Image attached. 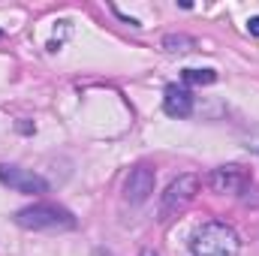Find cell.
I'll return each mask as SVG.
<instances>
[{
  "instance_id": "1",
  "label": "cell",
  "mask_w": 259,
  "mask_h": 256,
  "mask_svg": "<svg viewBox=\"0 0 259 256\" xmlns=\"http://www.w3.org/2000/svg\"><path fill=\"white\" fill-rule=\"evenodd\" d=\"M190 250H193V256H238L241 241H238V232L229 223L208 220L193 232Z\"/></svg>"
},
{
  "instance_id": "2",
  "label": "cell",
  "mask_w": 259,
  "mask_h": 256,
  "mask_svg": "<svg viewBox=\"0 0 259 256\" xmlns=\"http://www.w3.org/2000/svg\"><path fill=\"white\" fill-rule=\"evenodd\" d=\"M15 223L21 229H33V232H66V229H75V217L66 208L52 205V202H39V205L21 208L15 214Z\"/></svg>"
},
{
  "instance_id": "3",
  "label": "cell",
  "mask_w": 259,
  "mask_h": 256,
  "mask_svg": "<svg viewBox=\"0 0 259 256\" xmlns=\"http://www.w3.org/2000/svg\"><path fill=\"white\" fill-rule=\"evenodd\" d=\"M196 193H199V175H178V178L166 187L163 199H160V214L169 217V214L184 211V208L196 199Z\"/></svg>"
},
{
  "instance_id": "4",
  "label": "cell",
  "mask_w": 259,
  "mask_h": 256,
  "mask_svg": "<svg viewBox=\"0 0 259 256\" xmlns=\"http://www.w3.org/2000/svg\"><path fill=\"white\" fill-rule=\"evenodd\" d=\"M0 184L12 187L18 193H46L49 181L42 175H36L33 169H21V166H0Z\"/></svg>"
},
{
  "instance_id": "5",
  "label": "cell",
  "mask_w": 259,
  "mask_h": 256,
  "mask_svg": "<svg viewBox=\"0 0 259 256\" xmlns=\"http://www.w3.org/2000/svg\"><path fill=\"white\" fill-rule=\"evenodd\" d=\"M154 181H157V175H154L151 166H136V169H130L127 181H124V199H127L130 205L148 202L151 193H154Z\"/></svg>"
},
{
  "instance_id": "6",
  "label": "cell",
  "mask_w": 259,
  "mask_h": 256,
  "mask_svg": "<svg viewBox=\"0 0 259 256\" xmlns=\"http://www.w3.org/2000/svg\"><path fill=\"white\" fill-rule=\"evenodd\" d=\"M247 172L241 169V166H220V169H214L211 175H208V187L214 193H229V196H235V193H241L247 187Z\"/></svg>"
},
{
  "instance_id": "7",
  "label": "cell",
  "mask_w": 259,
  "mask_h": 256,
  "mask_svg": "<svg viewBox=\"0 0 259 256\" xmlns=\"http://www.w3.org/2000/svg\"><path fill=\"white\" fill-rule=\"evenodd\" d=\"M163 109H166V115H172V118H190V115H193V94H190L187 88L169 84V88H166V97H163Z\"/></svg>"
},
{
  "instance_id": "8",
  "label": "cell",
  "mask_w": 259,
  "mask_h": 256,
  "mask_svg": "<svg viewBox=\"0 0 259 256\" xmlns=\"http://www.w3.org/2000/svg\"><path fill=\"white\" fill-rule=\"evenodd\" d=\"M187 84H214L217 81V72L214 69H184L181 72Z\"/></svg>"
},
{
  "instance_id": "9",
  "label": "cell",
  "mask_w": 259,
  "mask_h": 256,
  "mask_svg": "<svg viewBox=\"0 0 259 256\" xmlns=\"http://www.w3.org/2000/svg\"><path fill=\"white\" fill-rule=\"evenodd\" d=\"M163 49H166V52H190V49H193V39H190V36H175V33H172V36L163 39Z\"/></svg>"
},
{
  "instance_id": "10",
  "label": "cell",
  "mask_w": 259,
  "mask_h": 256,
  "mask_svg": "<svg viewBox=\"0 0 259 256\" xmlns=\"http://www.w3.org/2000/svg\"><path fill=\"white\" fill-rule=\"evenodd\" d=\"M247 30H250L253 36H259V18H250V21H247Z\"/></svg>"
},
{
  "instance_id": "11",
  "label": "cell",
  "mask_w": 259,
  "mask_h": 256,
  "mask_svg": "<svg viewBox=\"0 0 259 256\" xmlns=\"http://www.w3.org/2000/svg\"><path fill=\"white\" fill-rule=\"evenodd\" d=\"M139 256H157V253H154V250H142Z\"/></svg>"
},
{
  "instance_id": "12",
  "label": "cell",
  "mask_w": 259,
  "mask_h": 256,
  "mask_svg": "<svg viewBox=\"0 0 259 256\" xmlns=\"http://www.w3.org/2000/svg\"><path fill=\"white\" fill-rule=\"evenodd\" d=\"M0 36H3V33H0Z\"/></svg>"
}]
</instances>
